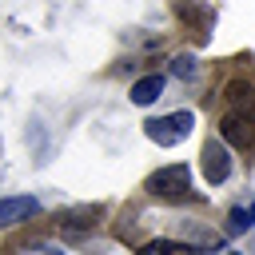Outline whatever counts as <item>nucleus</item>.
Returning <instances> with one entry per match:
<instances>
[{
    "mask_svg": "<svg viewBox=\"0 0 255 255\" xmlns=\"http://www.w3.org/2000/svg\"><path fill=\"white\" fill-rule=\"evenodd\" d=\"M147 195L151 199H167V203L191 199V167L187 163H167V167L151 171L147 175Z\"/></svg>",
    "mask_w": 255,
    "mask_h": 255,
    "instance_id": "obj_1",
    "label": "nucleus"
},
{
    "mask_svg": "<svg viewBox=\"0 0 255 255\" xmlns=\"http://www.w3.org/2000/svg\"><path fill=\"white\" fill-rule=\"evenodd\" d=\"M191 128H195V112H171V116H159V120H147L143 124L147 139H155L159 147H171V143L187 139Z\"/></svg>",
    "mask_w": 255,
    "mask_h": 255,
    "instance_id": "obj_2",
    "label": "nucleus"
},
{
    "mask_svg": "<svg viewBox=\"0 0 255 255\" xmlns=\"http://www.w3.org/2000/svg\"><path fill=\"white\" fill-rule=\"evenodd\" d=\"M199 159H203V179H207L211 187H219V183L231 175V151H227L223 139H207Z\"/></svg>",
    "mask_w": 255,
    "mask_h": 255,
    "instance_id": "obj_3",
    "label": "nucleus"
},
{
    "mask_svg": "<svg viewBox=\"0 0 255 255\" xmlns=\"http://www.w3.org/2000/svg\"><path fill=\"white\" fill-rule=\"evenodd\" d=\"M36 211H40L36 195H4L0 199V227H12V223H20V219H28Z\"/></svg>",
    "mask_w": 255,
    "mask_h": 255,
    "instance_id": "obj_4",
    "label": "nucleus"
},
{
    "mask_svg": "<svg viewBox=\"0 0 255 255\" xmlns=\"http://www.w3.org/2000/svg\"><path fill=\"white\" fill-rule=\"evenodd\" d=\"M219 139L223 143H235V147H247L255 135H251V120H247V112H231V116H223L219 120Z\"/></svg>",
    "mask_w": 255,
    "mask_h": 255,
    "instance_id": "obj_5",
    "label": "nucleus"
},
{
    "mask_svg": "<svg viewBox=\"0 0 255 255\" xmlns=\"http://www.w3.org/2000/svg\"><path fill=\"white\" fill-rule=\"evenodd\" d=\"M163 96V76L155 72V76H139L135 84H131V104H139V108H147V104H155Z\"/></svg>",
    "mask_w": 255,
    "mask_h": 255,
    "instance_id": "obj_6",
    "label": "nucleus"
},
{
    "mask_svg": "<svg viewBox=\"0 0 255 255\" xmlns=\"http://www.w3.org/2000/svg\"><path fill=\"white\" fill-rule=\"evenodd\" d=\"M223 100L231 104V112H243L247 104H255V88L247 80H227L223 84Z\"/></svg>",
    "mask_w": 255,
    "mask_h": 255,
    "instance_id": "obj_7",
    "label": "nucleus"
},
{
    "mask_svg": "<svg viewBox=\"0 0 255 255\" xmlns=\"http://www.w3.org/2000/svg\"><path fill=\"white\" fill-rule=\"evenodd\" d=\"M251 223H255V203H239L227 211V235H243Z\"/></svg>",
    "mask_w": 255,
    "mask_h": 255,
    "instance_id": "obj_8",
    "label": "nucleus"
},
{
    "mask_svg": "<svg viewBox=\"0 0 255 255\" xmlns=\"http://www.w3.org/2000/svg\"><path fill=\"white\" fill-rule=\"evenodd\" d=\"M195 72H199L195 56H187V52H183V56H175V60H171V76H179V80H191Z\"/></svg>",
    "mask_w": 255,
    "mask_h": 255,
    "instance_id": "obj_9",
    "label": "nucleus"
},
{
    "mask_svg": "<svg viewBox=\"0 0 255 255\" xmlns=\"http://www.w3.org/2000/svg\"><path fill=\"white\" fill-rule=\"evenodd\" d=\"M183 243H171V239H159V243H147L139 255H171V251H179Z\"/></svg>",
    "mask_w": 255,
    "mask_h": 255,
    "instance_id": "obj_10",
    "label": "nucleus"
}]
</instances>
